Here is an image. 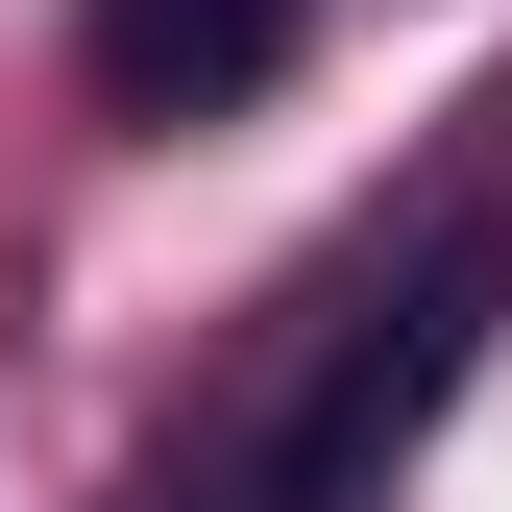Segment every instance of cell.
I'll return each mask as SVG.
<instances>
[{"mask_svg": "<svg viewBox=\"0 0 512 512\" xmlns=\"http://www.w3.org/2000/svg\"><path fill=\"white\" fill-rule=\"evenodd\" d=\"M269 74H293V0H98L122 122H196V98H269Z\"/></svg>", "mask_w": 512, "mask_h": 512, "instance_id": "cell-1", "label": "cell"}]
</instances>
